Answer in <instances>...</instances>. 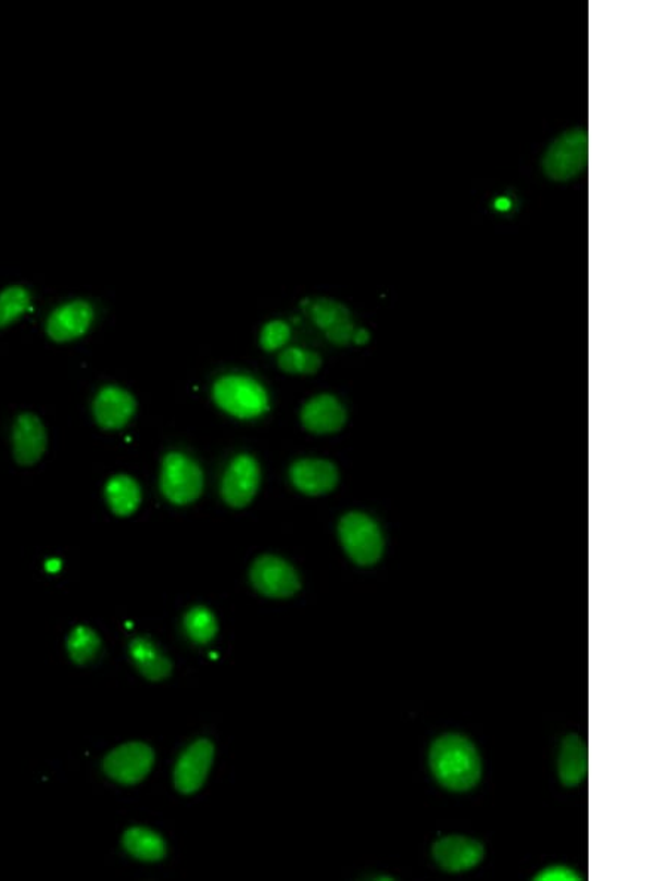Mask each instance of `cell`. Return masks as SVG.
Listing matches in <instances>:
<instances>
[{
    "label": "cell",
    "instance_id": "30bf717a",
    "mask_svg": "<svg viewBox=\"0 0 667 881\" xmlns=\"http://www.w3.org/2000/svg\"><path fill=\"white\" fill-rule=\"evenodd\" d=\"M214 745L209 740L193 742L178 758L174 783L181 794H194L202 789L213 766Z\"/></svg>",
    "mask_w": 667,
    "mask_h": 881
},
{
    "label": "cell",
    "instance_id": "4fadbf2b",
    "mask_svg": "<svg viewBox=\"0 0 667 881\" xmlns=\"http://www.w3.org/2000/svg\"><path fill=\"white\" fill-rule=\"evenodd\" d=\"M290 480L304 495L323 496L337 487L340 473L336 464L329 460L301 459L291 464Z\"/></svg>",
    "mask_w": 667,
    "mask_h": 881
},
{
    "label": "cell",
    "instance_id": "5b68a950",
    "mask_svg": "<svg viewBox=\"0 0 667 881\" xmlns=\"http://www.w3.org/2000/svg\"><path fill=\"white\" fill-rule=\"evenodd\" d=\"M589 141L584 131H568L556 138L543 158L544 174L555 182L577 177L588 165Z\"/></svg>",
    "mask_w": 667,
    "mask_h": 881
},
{
    "label": "cell",
    "instance_id": "4316f807",
    "mask_svg": "<svg viewBox=\"0 0 667 881\" xmlns=\"http://www.w3.org/2000/svg\"><path fill=\"white\" fill-rule=\"evenodd\" d=\"M368 340H369V333L367 332V330L362 328L356 330L355 337H353V343H356V345L362 346L365 345V343H368Z\"/></svg>",
    "mask_w": 667,
    "mask_h": 881
},
{
    "label": "cell",
    "instance_id": "8fae6325",
    "mask_svg": "<svg viewBox=\"0 0 667 881\" xmlns=\"http://www.w3.org/2000/svg\"><path fill=\"white\" fill-rule=\"evenodd\" d=\"M48 447V434L42 420L34 413H23L12 426V450L22 467L38 463Z\"/></svg>",
    "mask_w": 667,
    "mask_h": 881
},
{
    "label": "cell",
    "instance_id": "277c9868",
    "mask_svg": "<svg viewBox=\"0 0 667 881\" xmlns=\"http://www.w3.org/2000/svg\"><path fill=\"white\" fill-rule=\"evenodd\" d=\"M203 489V472L198 462L185 452L171 451L164 457L161 471V492L174 505H189L198 500Z\"/></svg>",
    "mask_w": 667,
    "mask_h": 881
},
{
    "label": "cell",
    "instance_id": "3957f363",
    "mask_svg": "<svg viewBox=\"0 0 667 881\" xmlns=\"http://www.w3.org/2000/svg\"><path fill=\"white\" fill-rule=\"evenodd\" d=\"M339 537L345 553L356 564L373 566L383 557V533L377 522L365 513H345L340 520Z\"/></svg>",
    "mask_w": 667,
    "mask_h": 881
},
{
    "label": "cell",
    "instance_id": "5bb4252c",
    "mask_svg": "<svg viewBox=\"0 0 667 881\" xmlns=\"http://www.w3.org/2000/svg\"><path fill=\"white\" fill-rule=\"evenodd\" d=\"M309 313H311L313 322L324 330L329 342L339 346H348L353 343L357 328L353 325L349 309L339 301L317 299L309 303Z\"/></svg>",
    "mask_w": 667,
    "mask_h": 881
},
{
    "label": "cell",
    "instance_id": "484cf974",
    "mask_svg": "<svg viewBox=\"0 0 667 881\" xmlns=\"http://www.w3.org/2000/svg\"><path fill=\"white\" fill-rule=\"evenodd\" d=\"M537 880L542 881H576L580 880V876L577 874L576 871L569 870V868L565 867H551L548 870L540 872L539 876L536 877Z\"/></svg>",
    "mask_w": 667,
    "mask_h": 881
},
{
    "label": "cell",
    "instance_id": "d4e9b609",
    "mask_svg": "<svg viewBox=\"0 0 667 881\" xmlns=\"http://www.w3.org/2000/svg\"><path fill=\"white\" fill-rule=\"evenodd\" d=\"M290 337V325H288L287 322L275 320L267 322V324L263 326L260 343H262V348L264 350L272 352V350H278L282 348V346L287 345Z\"/></svg>",
    "mask_w": 667,
    "mask_h": 881
},
{
    "label": "cell",
    "instance_id": "44dd1931",
    "mask_svg": "<svg viewBox=\"0 0 667 881\" xmlns=\"http://www.w3.org/2000/svg\"><path fill=\"white\" fill-rule=\"evenodd\" d=\"M32 308V293L23 285H10L0 291V330L22 320Z\"/></svg>",
    "mask_w": 667,
    "mask_h": 881
},
{
    "label": "cell",
    "instance_id": "7402d4cb",
    "mask_svg": "<svg viewBox=\"0 0 667 881\" xmlns=\"http://www.w3.org/2000/svg\"><path fill=\"white\" fill-rule=\"evenodd\" d=\"M187 636L197 644H209L217 635V619L206 607L197 606L187 611L183 620Z\"/></svg>",
    "mask_w": 667,
    "mask_h": 881
},
{
    "label": "cell",
    "instance_id": "8992f818",
    "mask_svg": "<svg viewBox=\"0 0 667 881\" xmlns=\"http://www.w3.org/2000/svg\"><path fill=\"white\" fill-rule=\"evenodd\" d=\"M250 579L255 591L268 598H290L301 587L294 567L275 555L259 557L251 567Z\"/></svg>",
    "mask_w": 667,
    "mask_h": 881
},
{
    "label": "cell",
    "instance_id": "9c48e42d",
    "mask_svg": "<svg viewBox=\"0 0 667 881\" xmlns=\"http://www.w3.org/2000/svg\"><path fill=\"white\" fill-rule=\"evenodd\" d=\"M93 318L96 310L88 300H68L52 310L45 324V332L56 343L76 340L88 333Z\"/></svg>",
    "mask_w": 667,
    "mask_h": 881
},
{
    "label": "cell",
    "instance_id": "9a60e30c",
    "mask_svg": "<svg viewBox=\"0 0 667 881\" xmlns=\"http://www.w3.org/2000/svg\"><path fill=\"white\" fill-rule=\"evenodd\" d=\"M433 858L445 871H467L481 863L483 846L463 835H446L433 844Z\"/></svg>",
    "mask_w": 667,
    "mask_h": 881
},
{
    "label": "cell",
    "instance_id": "6da1fadb",
    "mask_svg": "<svg viewBox=\"0 0 667 881\" xmlns=\"http://www.w3.org/2000/svg\"><path fill=\"white\" fill-rule=\"evenodd\" d=\"M430 769L443 789L463 793L478 785L482 773L478 749L465 736L445 734L433 742Z\"/></svg>",
    "mask_w": 667,
    "mask_h": 881
},
{
    "label": "cell",
    "instance_id": "7a4b0ae2",
    "mask_svg": "<svg viewBox=\"0 0 667 881\" xmlns=\"http://www.w3.org/2000/svg\"><path fill=\"white\" fill-rule=\"evenodd\" d=\"M213 398L219 408L235 418L252 419L268 408V395L262 383L246 374H227L214 383Z\"/></svg>",
    "mask_w": 667,
    "mask_h": 881
},
{
    "label": "cell",
    "instance_id": "52a82bcc",
    "mask_svg": "<svg viewBox=\"0 0 667 881\" xmlns=\"http://www.w3.org/2000/svg\"><path fill=\"white\" fill-rule=\"evenodd\" d=\"M154 765V753L142 742H129L110 750L104 758V773L121 785H136L148 777Z\"/></svg>",
    "mask_w": 667,
    "mask_h": 881
},
{
    "label": "cell",
    "instance_id": "2e32d148",
    "mask_svg": "<svg viewBox=\"0 0 667 881\" xmlns=\"http://www.w3.org/2000/svg\"><path fill=\"white\" fill-rule=\"evenodd\" d=\"M345 420H348L345 408L334 395H317L301 408V423L313 434L339 432L344 426Z\"/></svg>",
    "mask_w": 667,
    "mask_h": 881
},
{
    "label": "cell",
    "instance_id": "ba28073f",
    "mask_svg": "<svg viewBox=\"0 0 667 881\" xmlns=\"http://www.w3.org/2000/svg\"><path fill=\"white\" fill-rule=\"evenodd\" d=\"M260 481L262 471L257 460L250 455L236 456L223 476V499L231 508H246L257 495Z\"/></svg>",
    "mask_w": 667,
    "mask_h": 881
},
{
    "label": "cell",
    "instance_id": "d6986e66",
    "mask_svg": "<svg viewBox=\"0 0 667 881\" xmlns=\"http://www.w3.org/2000/svg\"><path fill=\"white\" fill-rule=\"evenodd\" d=\"M142 493L133 476L115 475L105 485V500L117 517H129L140 508Z\"/></svg>",
    "mask_w": 667,
    "mask_h": 881
},
{
    "label": "cell",
    "instance_id": "e0dca14e",
    "mask_svg": "<svg viewBox=\"0 0 667 881\" xmlns=\"http://www.w3.org/2000/svg\"><path fill=\"white\" fill-rule=\"evenodd\" d=\"M588 745L577 734H569L561 744L558 773L565 786H576L588 777Z\"/></svg>",
    "mask_w": 667,
    "mask_h": 881
},
{
    "label": "cell",
    "instance_id": "ffe728a7",
    "mask_svg": "<svg viewBox=\"0 0 667 881\" xmlns=\"http://www.w3.org/2000/svg\"><path fill=\"white\" fill-rule=\"evenodd\" d=\"M122 844L129 855L144 863H158L166 855L165 840L149 828H129L122 839Z\"/></svg>",
    "mask_w": 667,
    "mask_h": 881
},
{
    "label": "cell",
    "instance_id": "cb8c5ba5",
    "mask_svg": "<svg viewBox=\"0 0 667 881\" xmlns=\"http://www.w3.org/2000/svg\"><path fill=\"white\" fill-rule=\"evenodd\" d=\"M279 369L291 374H315L323 365V358L313 350L287 348L278 358Z\"/></svg>",
    "mask_w": 667,
    "mask_h": 881
},
{
    "label": "cell",
    "instance_id": "ac0fdd59",
    "mask_svg": "<svg viewBox=\"0 0 667 881\" xmlns=\"http://www.w3.org/2000/svg\"><path fill=\"white\" fill-rule=\"evenodd\" d=\"M129 655L144 679L162 681L173 672V663L165 653L148 638H134L129 644Z\"/></svg>",
    "mask_w": 667,
    "mask_h": 881
},
{
    "label": "cell",
    "instance_id": "7c38bea8",
    "mask_svg": "<svg viewBox=\"0 0 667 881\" xmlns=\"http://www.w3.org/2000/svg\"><path fill=\"white\" fill-rule=\"evenodd\" d=\"M136 410L137 401L131 392L115 385L104 386L92 404L96 422L108 431L122 430L133 419Z\"/></svg>",
    "mask_w": 667,
    "mask_h": 881
},
{
    "label": "cell",
    "instance_id": "603a6c76",
    "mask_svg": "<svg viewBox=\"0 0 667 881\" xmlns=\"http://www.w3.org/2000/svg\"><path fill=\"white\" fill-rule=\"evenodd\" d=\"M101 648L100 636L88 626H77L68 635L67 650L73 662L87 665L97 658Z\"/></svg>",
    "mask_w": 667,
    "mask_h": 881
}]
</instances>
